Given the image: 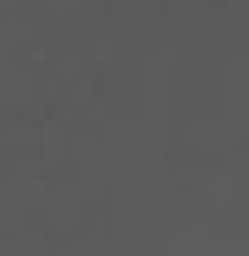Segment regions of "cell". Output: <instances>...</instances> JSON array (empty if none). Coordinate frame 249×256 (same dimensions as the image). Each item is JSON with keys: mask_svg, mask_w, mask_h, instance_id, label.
Listing matches in <instances>:
<instances>
[]
</instances>
